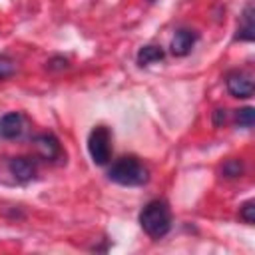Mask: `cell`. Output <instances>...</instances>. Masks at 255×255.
<instances>
[{"label":"cell","instance_id":"15","mask_svg":"<svg viewBox=\"0 0 255 255\" xmlns=\"http://www.w3.org/2000/svg\"><path fill=\"white\" fill-rule=\"evenodd\" d=\"M225 118H227V114H225V110H221V108H217V110L213 112V126H215V128H219V126H223V122H225Z\"/></svg>","mask_w":255,"mask_h":255},{"label":"cell","instance_id":"9","mask_svg":"<svg viewBox=\"0 0 255 255\" xmlns=\"http://www.w3.org/2000/svg\"><path fill=\"white\" fill-rule=\"evenodd\" d=\"M253 8L251 6H247L245 8V12H243V16H241V24H239V28H237V40H247V42H251L253 38H255V34H253Z\"/></svg>","mask_w":255,"mask_h":255},{"label":"cell","instance_id":"4","mask_svg":"<svg viewBox=\"0 0 255 255\" xmlns=\"http://www.w3.org/2000/svg\"><path fill=\"white\" fill-rule=\"evenodd\" d=\"M225 86L233 98H251L253 96V82L241 72H231L225 80Z\"/></svg>","mask_w":255,"mask_h":255},{"label":"cell","instance_id":"1","mask_svg":"<svg viewBox=\"0 0 255 255\" xmlns=\"http://www.w3.org/2000/svg\"><path fill=\"white\" fill-rule=\"evenodd\" d=\"M139 225H141V229L151 239H159V237L167 235V231L171 229V211H169V205L163 199L149 201L139 211Z\"/></svg>","mask_w":255,"mask_h":255},{"label":"cell","instance_id":"2","mask_svg":"<svg viewBox=\"0 0 255 255\" xmlns=\"http://www.w3.org/2000/svg\"><path fill=\"white\" fill-rule=\"evenodd\" d=\"M108 177L114 181V183H120V185H128V187H135V185H143L149 177L147 169L139 163L137 157L133 155H126V157H120L112 163L110 171H108Z\"/></svg>","mask_w":255,"mask_h":255},{"label":"cell","instance_id":"13","mask_svg":"<svg viewBox=\"0 0 255 255\" xmlns=\"http://www.w3.org/2000/svg\"><path fill=\"white\" fill-rule=\"evenodd\" d=\"M14 72H16V64H14V60L8 58V56H4V54H0V80L10 78Z\"/></svg>","mask_w":255,"mask_h":255},{"label":"cell","instance_id":"6","mask_svg":"<svg viewBox=\"0 0 255 255\" xmlns=\"http://www.w3.org/2000/svg\"><path fill=\"white\" fill-rule=\"evenodd\" d=\"M32 143H34L36 151H38L44 159H58L60 153H62L60 143H58V139H56L52 133H40V135H36V137L32 139Z\"/></svg>","mask_w":255,"mask_h":255},{"label":"cell","instance_id":"5","mask_svg":"<svg viewBox=\"0 0 255 255\" xmlns=\"http://www.w3.org/2000/svg\"><path fill=\"white\" fill-rule=\"evenodd\" d=\"M22 129H24V118H22V114L10 112V114H4L0 118V137H4V139H16V137H20Z\"/></svg>","mask_w":255,"mask_h":255},{"label":"cell","instance_id":"12","mask_svg":"<svg viewBox=\"0 0 255 255\" xmlns=\"http://www.w3.org/2000/svg\"><path fill=\"white\" fill-rule=\"evenodd\" d=\"M221 171H223L225 177H239L243 173V163L239 159H227L223 163V169Z\"/></svg>","mask_w":255,"mask_h":255},{"label":"cell","instance_id":"7","mask_svg":"<svg viewBox=\"0 0 255 255\" xmlns=\"http://www.w3.org/2000/svg\"><path fill=\"white\" fill-rule=\"evenodd\" d=\"M195 40H197V34H195V32L185 30V28L177 30V32L173 34V38H171V46H169V48H171V54H173V56H187V54L191 52Z\"/></svg>","mask_w":255,"mask_h":255},{"label":"cell","instance_id":"10","mask_svg":"<svg viewBox=\"0 0 255 255\" xmlns=\"http://www.w3.org/2000/svg\"><path fill=\"white\" fill-rule=\"evenodd\" d=\"M163 50L159 48V46H153V44H149V46H143V48H139V52H137V64L139 66H149V64H153V62H159V60H163Z\"/></svg>","mask_w":255,"mask_h":255},{"label":"cell","instance_id":"14","mask_svg":"<svg viewBox=\"0 0 255 255\" xmlns=\"http://www.w3.org/2000/svg\"><path fill=\"white\" fill-rule=\"evenodd\" d=\"M239 217L247 223V225H253L255 223V203L249 199V201H245L243 205H241V209H239Z\"/></svg>","mask_w":255,"mask_h":255},{"label":"cell","instance_id":"8","mask_svg":"<svg viewBox=\"0 0 255 255\" xmlns=\"http://www.w3.org/2000/svg\"><path fill=\"white\" fill-rule=\"evenodd\" d=\"M8 169L18 181H30L36 173V165L30 157H12L8 163Z\"/></svg>","mask_w":255,"mask_h":255},{"label":"cell","instance_id":"3","mask_svg":"<svg viewBox=\"0 0 255 255\" xmlns=\"http://www.w3.org/2000/svg\"><path fill=\"white\" fill-rule=\"evenodd\" d=\"M88 151L94 163L106 165L112 157V133L106 126H96L88 135Z\"/></svg>","mask_w":255,"mask_h":255},{"label":"cell","instance_id":"11","mask_svg":"<svg viewBox=\"0 0 255 255\" xmlns=\"http://www.w3.org/2000/svg\"><path fill=\"white\" fill-rule=\"evenodd\" d=\"M235 122L237 126L241 128H253V122H255V110L253 108H241L235 112Z\"/></svg>","mask_w":255,"mask_h":255}]
</instances>
